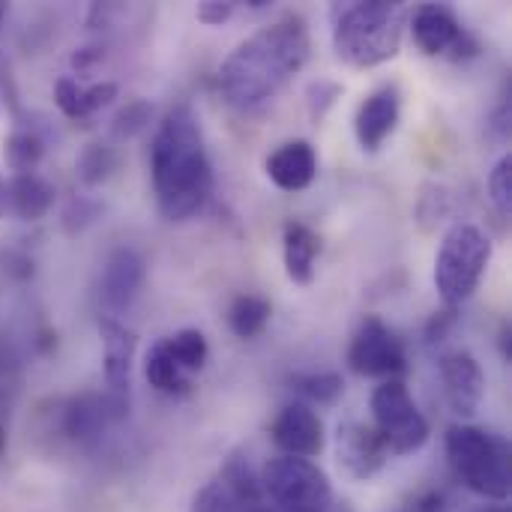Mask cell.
<instances>
[{
	"instance_id": "d6a6232c",
	"label": "cell",
	"mask_w": 512,
	"mask_h": 512,
	"mask_svg": "<svg viewBox=\"0 0 512 512\" xmlns=\"http://www.w3.org/2000/svg\"><path fill=\"white\" fill-rule=\"evenodd\" d=\"M231 15H234V3H228V0H204V3H198V21L201 24L216 27V24L228 21Z\"/></svg>"
},
{
	"instance_id": "7402d4cb",
	"label": "cell",
	"mask_w": 512,
	"mask_h": 512,
	"mask_svg": "<svg viewBox=\"0 0 512 512\" xmlns=\"http://www.w3.org/2000/svg\"><path fill=\"white\" fill-rule=\"evenodd\" d=\"M45 156V141L33 129H15L3 141V159L15 174H30Z\"/></svg>"
},
{
	"instance_id": "4fadbf2b",
	"label": "cell",
	"mask_w": 512,
	"mask_h": 512,
	"mask_svg": "<svg viewBox=\"0 0 512 512\" xmlns=\"http://www.w3.org/2000/svg\"><path fill=\"white\" fill-rule=\"evenodd\" d=\"M144 276H147V261L132 246H117L105 258V267L99 276V300L111 312V318L132 306V300L138 297L144 285Z\"/></svg>"
},
{
	"instance_id": "ab89813d",
	"label": "cell",
	"mask_w": 512,
	"mask_h": 512,
	"mask_svg": "<svg viewBox=\"0 0 512 512\" xmlns=\"http://www.w3.org/2000/svg\"><path fill=\"white\" fill-rule=\"evenodd\" d=\"M477 512H507L504 507H483V510H477Z\"/></svg>"
},
{
	"instance_id": "9a60e30c",
	"label": "cell",
	"mask_w": 512,
	"mask_h": 512,
	"mask_svg": "<svg viewBox=\"0 0 512 512\" xmlns=\"http://www.w3.org/2000/svg\"><path fill=\"white\" fill-rule=\"evenodd\" d=\"M441 378L450 408L459 417H474L480 411L483 393H486V375L474 354L468 351H450L441 357Z\"/></svg>"
},
{
	"instance_id": "d590c367",
	"label": "cell",
	"mask_w": 512,
	"mask_h": 512,
	"mask_svg": "<svg viewBox=\"0 0 512 512\" xmlns=\"http://www.w3.org/2000/svg\"><path fill=\"white\" fill-rule=\"evenodd\" d=\"M102 54L96 51V48H81V51H75L72 54V66L78 69V72H90L93 69V63L99 60Z\"/></svg>"
},
{
	"instance_id": "30bf717a",
	"label": "cell",
	"mask_w": 512,
	"mask_h": 512,
	"mask_svg": "<svg viewBox=\"0 0 512 512\" xmlns=\"http://www.w3.org/2000/svg\"><path fill=\"white\" fill-rule=\"evenodd\" d=\"M129 414V396L126 393H78L63 405V417H60V429L63 438L78 444V447H90L102 438V432L120 420H126Z\"/></svg>"
},
{
	"instance_id": "f1b7e54d",
	"label": "cell",
	"mask_w": 512,
	"mask_h": 512,
	"mask_svg": "<svg viewBox=\"0 0 512 512\" xmlns=\"http://www.w3.org/2000/svg\"><path fill=\"white\" fill-rule=\"evenodd\" d=\"M51 93H54V105L63 111V117L84 123V114H81V84L72 75H60L54 81Z\"/></svg>"
},
{
	"instance_id": "83f0119b",
	"label": "cell",
	"mask_w": 512,
	"mask_h": 512,
	"mask_svg": "<svg viewBox=\"0 0 512 512\" xmlns=\"http://www.w3.org/2000/svg\"><path fill=\"white\" fill-rule=\"evenodd\" d=\"M192 512H243V507H240L237 498L225 489L222 480H213V483H207V486L195 495Z\"/></svg>"
},
{
	"instance_id": "4dcf8cb0",
	"label": "cell",
	"mask_w": 512,
	"mask_h": 512,
	"mask_svg": "<svg viewBox=\"0 0 512 512\" xmlns=\"http://www.w3.org/2000/svg\"><path fill=\"white\" fill-rule=\"evenodd\" d=\"M99 216V204L90 198H75L66 210H63V228L66 234H81L87 225H93V219Z\"/></svg>"
},
{
	"instance_id": "52a82bcc",
	"label": "cell",
	"mask_w": 512,
	"mask_h": 512,
	"mask_svg": "<svg viewBox=\"0 0 512 512\" xmlns=\"http://www.w3.org/2000/svg\"><path fill=\"white\" fill-rule=\"evenodd\" d=\"M372 426L384 438L390 456H411L426 447L432 429L405 381L390 378L372 393Z\"/></svg>"
},
{
	"instance_id": "5b68a950",
	"label": "cell",
	"mask_w": 512,
	"mask_h": 512,
	"mask_svg": "<svg viewBox=\"0 0 512 512\" xmlns=\"http://www.w3.org/2000/svg\"><path fill=\"white\" fill-rule=\"evenodd\" d=\"M492 264V240L471 222L447 228L435 255V291L447 309L468 303Z\"/></svg>"
},
{
	"instance_id": "277c9868",
	"label": "cell",
	"mask_w": 512,
	"mask_h": 512,
	"mask_svg": "<svg viewBox=\"0 0 512 512\" xmlns=\"http://www.w3.org/2000/svg\"><path fill=\"white\" fill-rule=\"evenodd\" d=\"M447 462L456 480L477 498L504 504L512 492L510 444L480 426H450L447 429Z\"/></svg>"
},
{
	"instance_id": "8d00e7d4",
	"label": "cell",
	"mask_w": 512,
	"mask_h": 512,
	"mask_svg": "<svg viewBox=\"0 0 512 512\" xmlns=\"http://www.w3.org/2000/svg\"><path fill=\"white\" fill-rule=\"evenodd\" d=\"M512 333H510V324H504V330H501V351H504V360L512 363Z\"/></svg>"
},
{
	"instance_id": "ba28073f",
	"label": "cell",
	"mask_w": 512,
	"mask_h": 512,
	"mask_svg": "<svg viewBox=\"0 0 512 512\" xmlns=\"http://www.w3.org/2000/svg\"><path fill=\"white\" fill-rule=\"evenodd\" d=\"M348 366L363 378H399L408 372V354L402 339L375 315H366L351 336Z\"/></svg>"
},
{
	"instance_id": "e0dca14e",
	"label": "cell",
	"mask_w": 512,
	"mask_h": 512,
	"mask_svg": "<svg viewBox=\"0 0 512 512\" xmlns=\"http://www.w3.org/2000/svg\"><path fill=\"white\" fill-rule=\"evenodd\" d=\"M264 171L270 177V183L282 192H303L312 186L315 174H318V153L309 141L297 138L288 141L282 147H276L267 162Z\"/></svg>"
},
{
	"instance_id": "484cf974",
	"label": "cell",
	"mask_w": 512,
	"mask_h": 512,
	"mask_svg": "<svg viewBox=\"0 0 512 512\" xmlns=\"http://www.w3.org/2000/svg\"><path fill=\"white\" fill-rule=\"evenodd\" d=\"M489 198L501 219L512 216V156H501L489 174Z\"/></svg>"
},
{
	"instance_id": "2e32d148",
	"label": "cell",
	"mask_w": 512,
	"mask_h": 512,
	"mask_svg": "<svg viewBox=\"0 0 512 512\" xmlns=\"http://www.w3.org/2000/svg\"><path fill=\"white\" fill-rule=\"evenodd\" d=\"M99 339H102V357H105V384L111 393H126L132 384V363L138 351V336L126 324H120L111 315L99 318Z\"/></svg>"
},
{
	"instance_id": "7a4b0ae2",
	"label": "cell",
	"mask_w": 512,
	"mask_h": 512,
	"mask_svg": "<svg viewBox=\"0 0 512 512\" xmlns=\"http://www.w3.org/2000/svg\"><path fill=\"white\" fill-rule=\"evenodd\" d=\"M150 177L156 207L168 222H186L210 201L213 165L192 105H174L156 126L150 144Z\"/></svg>"
},
{
	"instance_id": "44dd1931",
	"label": "cell",
	"mask_w": 512,
	"mask_h": 512,
	"mask_svg": "<svg viewBox=\"0 0 512 512\" xmlns=\"http://www.w3.org/2000/svg\"><path fill=\"white\" fill-rule=\"evenodd\" d=\"M270 318H273V306H270V300H264L258 294H240V297H234V303L228 309V327L243 342L258 339L267 330Z\"/></svg>"
},
{
	"instance_id": "60d3db41",
	"label": "cell",
	"mask_w": 512,
	"mask_h": 512,
	"mask_svg": "<svg viewBox=\"0 0 512 512\" xmlns=\"http://www.w3.org/2000/svg\"><path fill=\"white\" fill-rule=\"evenodd\" d=\"M3 447H6V435H3V426H0V453H3Z\"/></svg>"
},
{
	"instance_id": "f35d334b",
	"label": "cell",
	"mask_w": 512,
	"mask_h": 512,
	"mask_svg": "<svg viewBox=\"0 0 512 512\" xmlns=\"http://www.w3.org/2000/svg\"><path fill=\"white\" fill-rule=\"evenodd\" d=\"M243 512H276V510H270V507H264V504H255V507H246Z\"/></svg>"
},
{
	"instance_id": "d6986e66",
	"label": "cell",
	"mask_w": 512,
	"mask_h": 512,
	"mask_svg": "<svg viewBox=\"0 0 512 512\" xmlns=\"http://www.w3.org/2000/svg\"><path fill=\"white\" fill-rule=\"evenodd\" d=\"M321 255V237L303 225V222H288L282 231V258H285V273L294 285H309L315 279V261Z\"/></svg>"
},
{
	"instance_id": "9c48e42d",
	"label": "cell",
	"mask_w": 512,
	"mask_h": 512,
	"mask_svg": "<svg viewBox=\"0 0 512 512\" xmlns=\"http://www.w3.org/2000/svg\"><path fill=\"white\" fill-rule=\"evenodd\" d=\"M411 33L417 48L426 57H450V60H468L480 54L477 39L462 27V21L453 15V9L441 3H423L408 15Z\"/></svg>"
},
{
	"instance_id": "d4e9b609",
	"label": "cell",
	"mask_w": 512,
	"mask_h": 512,
	"mask_svg": "<svg viewBox=\"0 0 512 512\" xmlns=\"http://www.w3.org/2000/svg\"><path fill=\"white\" fill-rule=\"evenodd\" d=\"M291 384H294V390H297L303 399L318 402V405H333V402H339L342 393H345V381H342V375H336V372L294 375ZM309 402H306V405H309Z\"/></svg>"
},
{
	"instance_id": "b9f144b4",
	"label": "cell",
	"mask_w": 512,
	"mask_h": 512,
	"mask_svg": "<svg viewBox=\"0 0 512 512\" xmlns=\"http://www.w3.org/2000/svg\"><path fill=\"white\" fill-rule=\"evenodd\" d=\"M3 18H6V3H0V24H3Z\"/></svg>"
},
{
	"instance_id": "1f68e13d",
	"label": "cell",
	"mask_w": 512,
	"mask_h": 512,
	"mask_svg": "<svg viewBox=\"0 0 512 512\" xmlns=\"http://www.w3.org/2000/svg\"><path fill=\"white\" fill-rule=\"evenodd\" d=\"M339 96H342V87H339V84H330V81L312 84V87H309V114H312V120L318 123V120L336 105Z\"/></svg>"
},
{
	"instance_id": "f546056e",
	"label": "cell",
	"mask_w": 512,
	"mask_h": 512,
	"mask_svg": "<svg viewBox=\"0 0 512 512\" xmlns=\"http://www.w3.org/2000/svg\"><path fill=\"white\" fill-rule=\"evenodd\" d=\"M117 84L114 81H96V84H90V87H81V114H84V123L96 114V111H102V108H108L114 99H117Z\"/></svg>"
},
{
	"instance_id": "8fae6325",
	"label": "cell",
	"mask_w": 512,
	"mask_h": 512,
	"mask_svg": "<svg viewBox=\"0 0 512 512\" xmlns=\"http://www.w3.org/2000/svg\"><path fill=\"white\" fill-rule=\"evenodd\" d=\"M387 459H390V450H387L384 438L375 432V426H366L360 420L339 423V429H336V462L351 480L366 483V480L378 477L384 471Z\"/></svg>"
},
{
	"instance_id": "e575fe53",
	"label": "cell",
	"mask_w": 512,
	"mask_h": 512,
	"mask_svg": "<svg viewBox=\"0 0 512 512\" xmlns=\"http://www.w3.org/2000/svg\"><path fill=\"white\" fill-rule=\"evenodd\" d=\"M12 381H15V360H12V354L0 345V399L6 396V390H9Z\"/></svg>"
},
{
	"instance_id": "ffe728a7",
	"label": "cell",
	"mask_w": 512,
	"mask_h": 512,
	"mask_svg": "<svg viewBox=\"0 0 512 512\" xmlns=\"http://www.w3.org/2000/svg\"><path fill=\"white\" fill-rule=\"evenodd\" d=\"M144 378H147V384H150L156 393H162V396H183V393L192 390V378L180 372V366L174 363V357H171L165 339H159V342L147 351V357H144Z\"/></svg>"
},
{
	"instance_id": "836d02e7",
	"label": "cell",
	"mask_w": 512,
	"mask_h": 512,
	"mask_svg": "<svg viewBox=\"0 0 512 512\" xmlns=\"http://www.w3.org/2000/svg\"><path fill=\"white\" fill-rule=\"evenodd\" d=\"M510 117H512V108H510V102H501V108L492 114V120H489V126L498 132V138L501 141H507L510 138Z\"/></svg>"
},
{
	"instance_id": "4316f807",
	"label": "cell",
	"mask_w": 512,
	"mask_h": 512,
	"mask_svg": "<svg viewBox=\"0 0 512 512\" xmlns=\"http://www.w3.org/2000/svg\"><path fill=\"white\" fill-rule=\"evenodd\" d=\"M150 117H153L150 102L132 99V102H126V108L117 111V117H114V135L117 138H135V135H141L147 129Z\"/></svg>"
},
{
	"instance_id": "6da1fadb",
	"label": "cell",
	"mask_w": 512,
	"mask_h": 512,
	"mask_svg": "<svg viewBox=\"0 0 512 512\" xmlns=\"http://www.w3.org/2000/svg\"><path fill=\"white\" fill-rule=\"evenodd\" d=\"M312 57L309 24L288 12L246 36L219 66V90L228 105L252 111L276 99Z\"/></svg>"
},
{
	"instance_id": "3957f363",
	"label": "cell",
	"mask_w": 512,
	"mask_h": 512,
	"mask_svg": "<svg viewBox=\"0 0 512 512\" xmlns=\"http://www.w3.org/2000/svg\"><path fill=\"white\" fill-rule=\"evenodd\" d=\"M408 6L396 0H351L330 9L336 57L351 69H375L402 51Z\"/></svg>"
},
{
	"instance_id": "74e56055",
	"label": "cell",
	"mask_w": 512,
	"mask_h": 512,
	"mask_svg": "<svg viewBox=\"0 0 512 512\" xmlns=\"http://www.w3.org/2000/svg\"><path fill=\"white\" fill-rule=\"evenodd\" d=\"M0 219H6V183L0 177Z\"/></svg>"
},
{
	"instance_id": "ac0fdd59",
	"label": "cell",
	"mask_w": 512,
	"mask_h": 512,
	"mask_svg": "<svg viewBox=\"0 0 512 512\" xmlns=\"http://www.w3.org/2000/svg\"><path fill=\"white\" fill-rule=\"evenodd\" d=\"M54 204V186L39 177L36 171L30 174H15L6 180V216H15L21 222H39Z\"/></svg>"
},
{
	"instance_id": "603a6c76",
	"label": "cell",
	"mask_w": 512,
	"mask_h": 512,
	"mask_svg": "<svg viewBox=\"0 0 512 512\" xmlns=\"http://www.w3.org/2000/svg\"><path fill=\"white\" fill-rule=\"evenodd\" d=\"M165 345H168V351H171V357H174V363L180 366L183 375L192 378L195 372H201L207 366L210 345H207L201 330H180V333L168 336Z\"/></svg>"
},
{
	"instance_id": "cb8c5ba5",
	"label": "cell",
	"mask_w": 512,
	"mask_h": 512,
	"mask_svg": "<svg viewBox=\"0 0 512 512\" xmlns=\"http://www.w3.org/2000/svg\"><path fill=\"white\" fill-rule=\"evenodd\" d=\"M75 168H78V177L84 186H99L120 168V156L111 144H87L78 153Z\"/></svg>"
},
{
	"instance_id": "7c38bea8",
	"label": "cell",
	"mask_w": 512,
	"mask_h": 512,
	"mask_svg": "<svg viewBox=\"0 0 512 512\" xmlns=\"http://www.w3.org/2000/svg\"><path fill=\"white\" fill-rule=\"evenodd\" d=\"M270 435H273V444L282 450V456H297V459H315L324 453V444H327L324 420L306 402L285 405L279 417L273 420Z\"/></svg>"
},
{
	"instance_id": "8992f818",
	"label": "cell",
	"mask_w": 512,
	"mask_h": 512,
	"mask_svg": "<svg viewBox=\"0 0 512 512\" xmlns=\"http://www.w3.org/2000/svg\"><path fill=\"white\" fill-rule=\"evenodd\" d=\"M258 477L276 512H330L333 507L330 477L312 459L273 456Z\"/></svg>"
},
{
	"instance_id": "5bb4252c",
	"label": "cell",
	"mask_w": 512,
	"mask_h": 512,
	"mask_svg": "<svg viewBox=\"0 0 512 512\" xmlns=\"http://www.w3.org/2000/svg\"><path fill=\"white\" fill-rule=\"evenodd\" d=\"M399 117H402V93H399V87L396 84H384V87L372 90L360 102L357 117H354L357 144L366 153H378L387 144V138L396 132Z\"/></svg>"
}]
</instances>
